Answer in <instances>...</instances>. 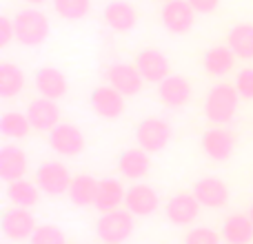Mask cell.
<instances>
[{
    "label": "cell",
    "mask_w": 253,
    "mask_h": 244,
    "mask_svg": "<svg viewBox=\"0 0 253 244\" xmlns=\"http://www.w3.org/2000/svg\"><path fill=\"white\" fill-rule=\"evenodd\" d=\"M249 218H251V222H253V204H251V209H249Z\"/></svg>",
    "instance_id": "8d00e7d4"
},
{
    "label": "cell",
    "mask_w": 253,
    "mask_h": 244,
    "mask_svg": "<svg viewBox=\"0 0 253 244\" xmlns=\"http://www.w3.org/2000/svg\"><path fill=\"white\" fill-rule=\"evenodd\" d=\"M53 11L65 20H83L91 11V0H53Z\"/></svg>",
    "instance_id": "f546056e"
},
{
    "label": "cell",
    "mask_w": 253,
    "mask_h": 244,
    "mask_svg": "<svg viewBox=\"0 0 253 244\" xmlns=\"http://www.w3.org/2000/svg\"><path fill=\"white\" fill-rule=\"evenodd\" d=\"M98 182L100 180H96L93 175H87V173L76 175L69 187V200L76 206H91L98 196Z\"/></svg>",
    "instance_id": "d4e9b609"
},
{
    "label": "cell",
    "mask_w": 253,
    "mask_h": 244,
    "mask_svg": "<svg viewBox=\"0 0 253 244\" xmlns=\"http://www.w3.org/2000/svg\"><path fill=\"white\" fill-rule=\"evenodd\" d=\"M135 67L142 74L144 82H162L169 76V60L160 49H142L135 56Z\"/></svg>",
    "instance_id": "e0dca14e"
},
{
    "label": "cell",
    "mask_w": 253,
    "mask_h": 244,
    "mask_svg": "<svg viewBox=\"0 0 253 244\" xmlns=\"http://www.w3.org/2000/svg\"><path fill=\"white\" fill-rule=\"evenodd\" d=\"M202 151L213 162H227L236 151V135L229 129L213 126L202 133Z\"/></svg>",
    "instance_id": "8fae6325"
},
{
    "label": "cell",
    "mask_w": 253,
    "mask_h": 244,
    "mask_svg": "<svg viewBox=\"0 0 253 244\" xmlns=\"http://www.w3.org/2000/svg\"><path fill=\"white\" fill-rule=\"evenodd\" d=\"M34 129L29 122V116L20 114V111H4L0 116V133L4 138H11V140H22L29 135V131Z\"/></svg>",
    "instance_id": "f1b7e54d"
},
{
    "label": "cell",
    "mask_w": 253,
    "mask_h": 244,
    "mask_svg": "<svg viewBox=\"0 0 253 244\" xmlns=\"http://www.w3.org/2000/svg\"><path fill=\"white\" fill-rule=\"evenodd\" d=\"M158 96L162 105H167L169 109H180L191 100V84L184 76L169 74L162 82H158Z\"/></svg>",
    "instance_id": "9a60e30c"
},
{
    "label": "cell",
    "mask_w": 253,
    "mask_h": 244,
    "mask_svg": "<svg viewBox=\"0 0 253 244\" xmlns=\"http://www.w3.org/2000/svg\"><path fill=\"white\" fill-rule=\"evenodd\" d=\"M200 202L191 193H175L173 198H169V202L165 204V215L171 224L175 227H189L191 222H196L198 213H200Z\"/></svg>",
    "instance_id": "7c38bea8"
},
{
    "label": "cell",
    "mask_w": 253,
    "mask_h": 244,
    "mask_svg": "<svg viewBox=\"0 0 253 244\" xmlns=\"http://www.w3.org/2000/svg\"><path fill=\"white\" fill-rule=\"evenodd\" d=\"M236 89H238V93H240V98L253 100V69L251 67L240 69V74L236 76Z\"/></svg>",
    "instance_id": "d6a6232c"
},
{
    "label": "cell",
    "mask_w": 253,
    "mask_h": 244,
    "mask_svg": "<svg viewBox=\"0 0 253 244\" xmlns=\"http://www.w3.org/2000/svg\"><path fill=\"white\" fill-rule=\"evenodd\" d=\"M125 187L120 180H114V178H105L98 182V196H96V206L100 213H107V211H116L120 209V204H125Z\"/></svg>",
    "instance_id": "603a6c76"
},
{
    "label": "cell",
    "mask_w": 253,
    "mask_h": 244,
    "mask_svg": "<svg viewBox=\"0 0 253 244\" xmlns=\"http://www.w3.org/2000/svg\"><path fill=\"white\" fill-rule=\"evenodd\" d=\"M151 169V160H149V151L142 147L126 149L118 156V171L126 180H140L149 173Z\"/></svg>",
    "instance_id": "44dd1931"
},
{
    "label": "cell",
    "mask_w": 253,
    "mask_h": 244,
    "mask_svg": "<svg viewBox=\"0 0 253 244\" xmlns=\"http://www.w3.org/2000/svg\"><path fill=\"white\" fill-rule=\"evenodd\" d=\"M227 44L231 51L242 60H253V25L251 22H240L236 25L227 36Z\"/></svg>",
    "instance_id": "484cf974"
},
{
    "label": "cell",
    "mask_w": 253,
    "mask_h": 244,
    "mask_svg": "<svg viewBox=\"0 0 253 244\" xmlns=\"http://www.w3.org/2000/svg\"><path fill=\"white\" fill-rule=\"evenodd\" d=\"M34 82H36V89L40 91V96L51 98V100H60L67 93V89H69L67 76L60 69H56V67H40L36 71Z\"/></svg>",
    "instance_id": "d6986e66"
},
{
    "label": "cell",
    "mask_w": 253,
    "mask_h": 244,
    "mask_svg": "<svg viewBox=\"0 0 253 244\" xmlns=\"http://www.w3.org/2000/svg\"><path fill=\"white\" fill-rule=\"evenodd\" d=\"M220 233H215L209 227H193L184 236V244H220Z\"/></svg>",
    "instance_id": "1f68e13d"
},
{
    "label": "cell",
    "mask_w": 253,
    "mask_h": 244,
    "mask_svg": "<svg viewBox=\"0 0 253 244\" xmlns=\"http://www.w3.org/2000/svg\"><path fill=\"white\" fill-rule=\"evenodd\" d=\"M125 209L131 211L133 215L138 218H149L153 215L158 209H160V198H158V191L149 184H131L126 189V196H125Z\"/></svg>",
    "instance_id": "9c48e42d"
},
{
    "label": "cell",
    "mask_w": 253,
    "mask_h": 244,
    "mask_svg": "<svg viewBox=\"0 0 253 244\" xmlns=\"http://www.w3.org/2000/svg\"><path fill=\"white\" fill-rule=\"evenodd\" d=\"M222 240L227 244H251L253 242V222L249 215L233 213L222 222L220 231Z\"/></svg>",
    "instance_id": "cb8c5ba5"
},
{
    "label": "cell",
    "mask_w": 253,
    "mask_h": 244,
    "mask_svg": "<svg viewBox=\"0 0 253 244\" xmlns=\"http://www.w3.org/2000/svg\"><path fill=\"white\" fill-rule=\"evenodd\" d=\"M193 196L207 209H222L229 202V187L224 180L215 175H205L193 184Z\"/></svg>",
    "instance_id": "4fadbf2b"
},
{
    "label": "cell",
    "mask_w": 253,
    "mask_h": 244,
    "mask_svg": "<svg viewBox=\"0 0 253 244\" xmlns=\"http://www.w3.org/2000/svg\"><path fill=\"white\" fill-rule=\"evenodd\" d=\"M25 71L13 62H2L0 65V96L13 98L25 89Z\"/></svg>",
    "instance_id": "83f0119b"
},
{
    "label": "cell",
    "mask_w": 253,
    "mask_h": 244,
    "mask_svg": "<svg viewBox=\"0 0 253 244\" xmlns=\"http://www.w3.org/2000/svg\"><path fill=\"white\" fill-rule=\"evenodd\" d=\"M236 58L238 56L231 51L229 44H218V47H211L205 51V56H202V67H205L207 74L215 76V78H222V76H227L229 71L233 69Z\"/></svg>",
    "instance_id": "7402d4cb"
},
{
    "label": "cell",
    "mask_w": 253,
    "mask_h": 244,
    "mask_svg": "<svg viewBox=\"0 0 253 244\" xmlns=\"http://www.w3.org/2000/svg\"><path fill=\"white\" fill-rule=\"evenodd\" d=\"M7 200L11 202L13 206H29L38 204L40 200V187L34 184L31 180H16V182H9L7 184Z\"/></svg>",
    "instance_id": "4316f807"
},
{
    "label": "cell",
    "mask_w": 253,
    "mask_h": 244,
    "mask_svg": "<svg viewBox=\"0 0 253 244\" xmlns=\"http://www.w3.org/2000/svg\"><path fill=\"white\" fill-rule=\"evenodd\" d=\"M29 4H34V7H40V4H44V2H49V0H27Z\"/></svg>",
    "instance_id": "d590c367"
},
{
    "label": "cell",
    "mask_w": 253,
    "mask_h": 244,
    "mask_svg": "<svg viewBox=\"0 0 253 244\" xmlns=\"http://www.w3.org/2000/svg\"><path fill=\"white\" fill-rule=\"evenodd\" d=\"M162 2H169V0H162Z\"/></svg>",
    "instance_id": "74e56055"
},
{
    "label": "cell",
    "mask_w": 253,
    "mask_h": 244,
    "mask_svg": "<svg viewBox=\"0 0 253 244\" xmlns=\"http://www.w3.org/2000/svg\"><path fill=\"white\" fill-rule=\"evenodd\" d=\"M29 244H67L65 231L56 224H38L31 233Z\"/></svg>",
    "instance_id": "4dcf8cb0"
},
{
    "label": "cell",
    "mask_w": 253,
    "mask_h": 244,
    "mask_svg": "<svg viewBox=\"0 0 253 244\" xmlns=\"http://www.w3.org/2000/svg\"><path fill=\"white\" fill-rule=\"evenodd\" d=\"M160 20L165 29L173 36H184L193 29L196 22V9L187 0H169L160 9Z\"/></svg>",
    "instance_id": "5b68a950"
},
{
    "label": "cell",
    "mask_w": 253,
    "mask_h": 244,
    "mask_svg": "<svg viewBox=\"0 0 253 244\" xmlns=\"http://www.w3.org/2000/svg\"><path fill=\"white\" fill-rule=\"evenodd\" d=\"M49 147L65 158H74L83 153L84 149V133L71 122H60L49 131Z\"/></svg>",
    "instance_id": "52a82bcc"
},
{
    "label": "cell",
    "mask_w": 253,
    "mask_h": 244,
    "mask_svg": "<svg viewBox=\"0 0 253 244\" xmlns=\"http://www.w3.org/2000/svg\"><path fill=\"white\" fill-rule=\"evenodd\" d=\"M171 126L162 118H144L135 126V142L149 153H158L169 144Z\"/></svg>",
    "instance_id": "8992f818"
},
{
    "label": "cell",
    "mask_w": 253,
    "mask_h": 244,
    "mask_svg": "<svg viewBox=\"0 0 253 244\" xmlns=\"http://www.w3.org/2000/svg\"><path fill=\"white\" fill-rule=\"evenodd\" d=\"M102 18H105L107 25L114 31H118V34L131 31L135 27V22H138V13H135L133 4L125 2V0H111L105 7V11H102Z\"/></svg>",
    "instance_id": "ffe728a7"
},
{
    "label": "cell",
    "mask_w": 253,
    "mask_h": 244,
    "mask_svg": "<svg viewBox=\"0 0 253 244\" xmlns=\"http://www.w3.org/2000/svg\"><path fill=\"white\" fill-rule=\"evenodd\" d=\"M27 153L16 144H4L0 149V180L2 182H16L27 173Z\"/></svg>",
    "instance_id": "ac0fdd59"
},
{
    "label": "cell",
    "mask_w": 253,
    "mask_h": 244,
    "mask_svg": "<svg viewBox=\"0 0 253 244\" xmlns=\"http://www.w3.org/2000/svg\"><path fill=\"white\" fill-rule=\"evenodd\" d=\"M238 102H240V93H238L236 84L220 82L211 87L205 96V116L213 124H229L236 118Z\"/></svg>",
    "instance_id": "6da1fadb"
},
{
    "label": "cell",
    "mask_w": 253,
    "mask_h": 244,
    "mask_svg": "<svg viewBox=\"0 0 253 244\" xmlns=\"http://www.w3.org/2000/svg\"><path fill=\"white\" fill-rule=\"evenodd\" d=\"M71 173L62 162H42V164L36 169V184L40 187V191L47 193V196H62V193H69L71 187Z\"/></svg>",
    "instance_id": "277c9868"
},
{
    "label": "cell",
    "mask_w": 253,
    "mask_h": 244,
    "mask_svg": "<svg viewBox=\"0 0 253 244\" xmlns=\"http://www.w3.org/2000/svg\"><path fill=\"white\" fill-rule=\"evenodd\" d=\"M107 80L114 89H118L123 96H135V93L142 89V74L138 71L135 65H129V62H116L107 69Z\"/></svg>",
    "instance_id": "5bb4252c"
},
{
    "label": "cell",
    "mask_w": 253,
    "mask_h": 244,
    "mask_svg": "<svg viewBox=\"0 0 253 244\" xmlns=\"http://www.w3.org/2000/svg\"><path fill=\"white\" fill-rule=\"evenodd\" d=\"M36 218L31 215L29 209L25 206H11L2 213V220H0V229H2L4 238L13 242L20 240H29L31 233L36 231Z\"/></svg>",
    "instance_id": "ba28073f"
},
{
    "label": "cell",
    "mask_w": 253,
    "mask_h": 244,
    "mask_svg": "<svg viewBox=\"0 0 253 244\" xmlns=\"http://www.w3.org/2000/svg\"><path fill=\"white\" fill-rule=\"evenodd\" d=\"M13 38H16L13 20L11 18H7V16H0V47H7Z\"/></svg>",
    "instance_id": "836d02e7"
},
{
    "label": "cell",
    "mask_w": 253,
    "mask_h": 244,
    "mask_svg": "<svg viewBox=\"0 0 253 244\" xmlns=\"http://www.w3.org/2000/svg\"><path fill=\"white\" fill-rule=\"evenodd\" d=\"M187 2L196 9V13H213L218 9L220 0H187Z\"/></svg>",
    "instance_id": "e575fe53"
},
{
    "label": "cell",
    "mask_w": 253,
    "mask_h": 244,
    "mask_svg": "<svg viewBox=\"0 0 253 244\" xmlns=\"http://www.w3.org/2000/svg\"><path fill=\"white\" fill-rule=\"evenodd\" d=\"M125 98L118 89H114L111 84H102V87H96L89 96V105L96 111L100 118L107 120H116L125 114Z\"/></svg>",
    "instance_id": "30bf717a"
},
{
    "label": "cell",
    "mask_w": 253,
    "mask_h": 244,
    "mask_svg": "<svg viewBox=\"0 0 253 244\" xmlns=\"http://www.w3.org/2000/svg\"><path fill=\"white\" fill-rule=\"evenodd\" d=\"M102 244H107V242H102Z\"/></svg>",
    "instance_id": "f35d334b"
},
{
    "label": "cell",
    "mask_w": 253,
    "mask_h": 244,
    "mask_svg": "<svg viewBox=\"0 0 253 244\" xmlns=\"http://www.w3.org/2000/svg\"><path fill=\"white\" fill-rule=\"evenodd\" d=\"M27 116H29V122L36 131H51L53 126L60 124V107L56 105V100L51 98H36L27 105Z\"/></svg>",
    "instance_id": "2e32d148"
},
{
    "label": "cell",
    "mask_w": 253,
    "mask_h": 244,
    "mask_svg": "<svg viewBox=\"0 0 253 244\" xmlns=\"http://www.w3.org/2000/svg\"><path fill=\"white\" fill-rule=\"evenodd\" d=\"M13 29H16V40L25 47H40L49 38V18L40 11L38 7H27L13 16Z\"/></svg>",
    "instance_id": "7a4b0ae2"
},
{
    "label": "cell",
    "mask_w": 253,
    "mask_h": 244,
    "mask_svg": "<svg viewBox=\"0 0 253 244\" xmlns=\"http://www.w3.org/2000/svg\"><path fill=\"white\" fill-rule=\"evenodd\" d=\"M135 224H133V213L126 209H116L107 211L98 218L96 222V236L107 244H123L131 238Z\"/></svg>",
    "instance_id": "3957f363"
}]
</instances>
